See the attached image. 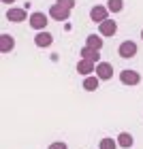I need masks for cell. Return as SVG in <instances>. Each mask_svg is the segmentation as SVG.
I'll use <instances>...</instances> for the list:
<instances>
[{
	"label": "cell",
	"instance_id": "1",
	"mask_svg": "<svg viewBox=\"0 0 143 149\" xmlns=\"http://www.w3.org/2000/svg\"><path fill=\"white\" fill-rule=\"evenodd\" d=\"M120 81L124 85H137V83H141V74L137 70H122L120 72Z\"/></svg>",
	"mask_w": 143,
	"mask_h": 149
},
{
	"label": "cell",
	"instance_id": "2",
	"mask_svg": "<svg viewBox=\"0 0 143 149\" xmlns=\"http://www.w3.org/2000/svg\"><path fill=\"white\" fill-rule=\"evenodd\" d=\"M96 77L100 81H109L113 77V66L109 64V62H98L96 64Z\"/></svg>",
	"mask_w": 143,
	"mask_h": 149
},
{
	"label": "cell",
	"instance_id": "3",
	"mask_svg": "<svg viewBox=\"0 0 143 149\" xmlns=\"http://www.w3.org/2000/svg\"><path fill=\"white\" fill-rule=\"evenodd\" d=\"M28 19H30V28L32 30H45L47 15H43V13H32V15H28Z\"/></svg>",
	"mask_w": 143,
	"mask_h": 149
},
{
	"label": "cell",
	"instance_id": "4",
	"mask_svg": "<svg viewBox=\"0 0 143 149\" xmlns=\"http://www.w3.org/2000/svg\"><path fill=\"white\" fill-rule=\"evenodd\" d=\"M109 15V9H107V6H94V9L90 11V17H92V22H96V24H103V22H107V17Z\"/></svg>",
	"mask_w": 143,
	"mask_h": 149
},
{
	"label": "cell",
	"instance_id": "5",
	"mask_svg": "<svg viewBox=\"0 0 143 149\" xmlns=\"http://www.w3.org/2000/svg\"><path fill=\"white\" fill-rule=\"evenodd\" d=\"M69 9H64V6H60L58 2L56 4H53L51 6V9H49V15L53 17V19H56V22H66V19H69Z\"/></svg>",
	"mask_w": 143,
	"mask_h": 149
},
{
	"label": "cell",
	"instance_id": "6",
	"mask_svg": "<svg viewBox=\"0 0 143 149\" xmlns=\"http://www.w3.org/2000/svg\"><path fill=\"white\" fill-rule=\"evenodd\" d=\"M98 32H100L103 36H113L115 32H118V24H115L113 19H107V22L98 24Z\"/></svg>",
	"mask_w": 143,
	"mask_h": 149
},
{
	"label": "cell",
	"instance_id": "7",
	"mask_svg": "<svg viewBox=\"0 0 143 149\" xmlns=\"http://www.w3.org/2000/svg\"><path fill=\"white\" fill-rule=\"evenodd\" d=\"M135 53H137V45L132 40H124L120 45V56L122 58H135Z\"/></svg>",
	"mask_w": 143,
	"mask_h": 149
},
{
	"label": "cell",
	"instance_id": "8",
	"mask_svg": "<svg viewBox=\"0 0 143 149\" xmlns=\"http://www.w3.org/2000/svg\"><path fill=\"white\" fill-rule=\"evenodd\" d=\"M94 70H96V64L90 62V60H79L77 62V72L79 74H86L88 77V74H92Z\"/></svg>",
	"mask_w": 143,
	"mask_h": 149
},
{
	"label": "cell",
	"instance_id": "9",
	"mask_svg": "<svg viewBox=\"0 0 143 149\" xmlns=\"http://www.w3.org/2000/svg\"><path fill=\"white\" fill-rule=\"evenodd\" d=\"M81 60H90V62L98 64L100 62V51L92 49V47H83V49H81Z\"/></svg>",
	"mask_w": 143,
	"mask_h": 149
},
{
	"label": "cell",
	"instance_id": "10",
	"mask_svg": "<svg viewBox=\"0 0 143 149\" xmlns=\"http://www.w3.org/2000/svg\"><path fill=\"white\" fill-rule=\"evenodd\" d=\"M53 43V36L49 34V32H39V34L34 36V45L36 47H49Z\"/></svg>",
	"mask_w": 143,
	"mask_h": 149
},
{
	"label": "cell",
	"instance_id": "11",
	"mask_svg": "<svg viewBox=\"0 0 143 149\" xmlns=\"http://www.w3.org/2000/svg\"><path fill=\"white\" fill-rule=\"evenodd\" d=\"M13 47H15V40H13V36L0 34V51H2V53H9V51H13Z\"/></svg>",
	"mask_w": 143,
	"mask_h": 149
},
{
	"label": "cell",
	"instance_id": "12",
	"mask_svg": "<svg viewBox=\"0 0 143 149\" xmlns=\"http://www.w3.org/2000/svg\"><path fill=\"white\" fill-rule=\"evenodd\" d=\"M6 19L9 22H24L26 19V9H9L6 11Z\"/></svg>",
	"mask_w": 143,
	"mask_h": 149
},
{
	"label": "cell",
	"instance_id": "13",
	"mask_svg": "<svg viewBox=\"0 0 143 149\" xmlns=\"http://www.w3.org/2000/svg\"><path fill=\"white\" fill-rule=\"evenodd\" d=\"M98 81H100L98 77H92V74H88V77L83 79V90H86V92H96L98 85H100Z\"/></svg>",
	"mask_w": 143,
	"mask_h": 149
},
{
	"label": "cell",
	"instance_id": "14",
	"mask_svg": "<svg viewBox=\"0 0 143 149\" xmlns=\"http://www.w3.org/2000/svg\"><path fill=\"white\" fill-rule=\"evenodd\" d=\"M86 47H92V49L100 51V49H103V38H100L98 34H90L86 38Z\"/></svg>",
	"mask_w": 143,
	"mask_h": 149
},
{
	"label": "cell",
	"instance_id": "15",
	"mask_svg": "<svg viewBox=\"0 0 143 149\" xmlns=\"http://www.w3.org/2000/svg\"><path fill=\"white\" fill-rule=\"evenodd\" d=\"M132 143H135V141H132V134H128V132H122L120 134V136H118V145L120 147H132Z\"/></svg>",
	"mask_w": 143,
	"mask_h": 149
},
{
	"label": "cell",
	"instance_id": "16",
	"mask_svg": "<svg viewBox=\"0 0 143 149\" xmlns=\"http://www.w3.org/2000/svg\"><path fill=\"white\" fill-rule=\"evenodd\" d=\"M107 9L111 13H120L124 9V0H107Z\"/></svg>",
	"mask_w": 143,
	"mask_h": 149
},
{
	"label": "cell",
	"instance_id": "17",
	"mask_svg": "<svg viewBox=\"0 0 143 149\" xmlns=\"http://www.w3.org/2000/svg\"><path fill=\"white\" fill-rule=\"evenodd\" d=\"M115 145L118 143H115L113 139H103L100 141V149H115Z\"/></svg>",
	"mask_w": 143,
	"mask_h": 149
},
{
	"label": "cell",
	"instance_id": "18",
	"mask_svg": "<svg viewBox=\"0 0 143 149\" xmlns=\"http://www.w3.org/2000/svg\"><path fill=\"white\" fill-rule=\"evenodd\" d=\"M58 4H60V6H64V9H69V11H71L73 6H75V0H58Z\"/></svg>",
	"mask_w": 143,
	"mask_h": 149
},
{
	"label": "cell",
	"instance_id": "19",
	"mask_svg": "<svg viewBox=\"0 0 143 149\" xmlns=\"http://www.w3.org/2000/svg\"><path fill=\"white\" fill-rule=\"evenodd\" d=\"M47 149H66V143H62V141H60V143H51Z\"/></svg>",
	"mask_w": 143,
	"mask_h": 149
},
{
	"label": "cell",
	"instance_id": "20",
	"mask_svg": "<svg viewBox=\"0 0 143 149\" xmlns=\"http://www.w3.org/2000/svg\"><path fill=\"white\" fill-rule=\"evenodd\" d=\"M2 2H4V4H11V2H15V0H2Z\"/></svg>",
	"mask_w": 143,
	"mask_h": 149
},
{
	"label": "cell",
	"instance_id": "21",
	"mask_svg": "<svg viewBox=\"0 0 143 149\" xmlns=\"http://www.w3.org/2000/svg\"><path fill=\"white\" fill-rule=\"evenodd\" d=\"M141 38H143V30H141Z\"/></svg>",
	"mask_w": 143,
	"mask_h": 149
}]
</instances>
